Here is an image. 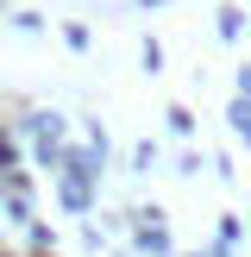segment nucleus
I'll return each instance as SVG.
<instances>
[{
  "mask_svg": "<svg viewBox=\"0 0 251 257\" xmlns=\"http://www.w3.org/2000/svg\"><path fill=\"white\" fill-rule=\"evenodd\" d=\"M132 238H138V251H151V257H170V226H163V213L157 207H145V213H132Z\"/></svg>",
  "mask_w": 251,
  "mask_h": 257,
  "instance_id": "nucleus-1",
  "label": "nucleus"
},
{
  "mask_svg": "<svg viewBox=\"0 0 251 257\" xmlns=\"http://www.w3.org/2000/svg\"><path fill=\"white\" fill-rule=\"evenodd\" d=\"M213 32H220V44H238V38H245V7L226 0V7L213 13Z\"/></svg>",
  "mask_w": 251,
  "mask_h": 257,
  "instance_id": "nucleus-2",
  "label": "nucleus"
},
{
  "mask_svg": "<svg viewBox=\"0 0 251 257\" xmlns=\"http://www.w3.org/2000/svg\"><path fill=\"white\" fill-rule=\"evenodd\" d=\"M226 125H232V138H251V94H232V107H226Z\"/></svg>",
  "mask_w": 251,
  "mask_h": 257,
  "instance_id": "nucleus-3",
  "label": "nucleus"
},
{
  "mask_svg": "<svg viewBox=\"0 0 251 257\" xmlns=\"http://www.w3.org/2000/svg\"><path fill=\"white\" fill-rule=\"evenodd\" d=\"M163 119H170V132H176V138H188V132H195V113H188V107H182V100H176V107H170V113H163Z\"/></svg>",
  "mask_w": 251,
  "mask_h": 257,
  "instance_id": "nucleus-4",
  "label": "nucleus"
},
{
  "mask_svg": "<svg viewBox=\"0 0 251 257\" xmlns=\"http://www.w3.org/2000/svg\"><path fill=\"white\" fill-rule=\"evenodd\" d=\"M138 63H145V69H151V75H157V69H163V44H157V38H145V50H138Z\"/></svg>",
  "mask_w": 251,
  "mask_h": 257,
  "instance_id": "nucleus-5",
  "label": "nucleus"
},
{
  "mask_svg": "<svg viewBox=\"0 0 251 257\" xmlns=\"http://www.w3.org/2000/svg\"><path fill=\"white\" fill-rule=\"evenodd\" d=\"M151 163H157V145H151V138H138V145H132V170H151Z\"/></svg>",
  "mask_w": 251,
  "mask_h": 257,
  "instance_id": "nucleus-6",
  "label": "nucleus"
},
{
  "mask_svg": "<svg viewBox=\"0 0 251 257\" xmlns=\"http://www.w3.org/2000/svg\"><path fill=\"white\" fill-rule=\"evenodd\" d=\"M63 44H69V50H88V25L69 19V25H63Z\"/></svg>",
  "mask_w": 251,
  "mask_h": 257,
  "instance_id": "nucleus-7",
  "label": "nucleus"
},
{
  "mask_svg": "<svg viewBox=\"0 0 251 257\" xmlns=\"http://www.w3.org/2000/svg\"><path fill=\"white\" fill-rule=\"evenodd\" d=\"M0 257H19V251H0Z\"/></svg>",
  "mask_w": 251,
  "mask_h": 257,
  "instance_id": "nucleus-8",
  "label": "nucleus"
}]
</instances>
